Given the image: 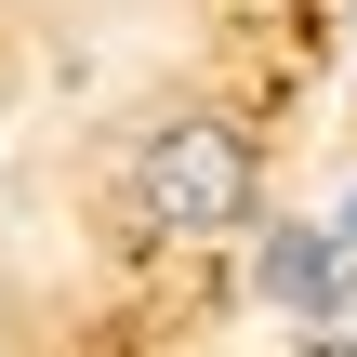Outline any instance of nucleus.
<instances>
[{"label":"nucleus","instance_id":"obj_1","mask_svg":"<svg viewBox=\"0 0 357 357\" xmlns=\"http://www.w3.org/2000/svg\"><path fill=\"white\" fill-rule=\"evenodd\" d=\"M132 212L159 238H238L252 225V146H238V119H159L132 146Z\"/></svg>","mask_w":357,"mask_h":357},{"label":"nucleus","instance_id":"obj_2","mask_svg":"<svg viewBox=\"0 0 357 357\" xmlns=\"http://www.w3.org/2000/svg\"><path fill=\"white\" fill-rule=\"evenodd\" d=\"M331 278H344L331 225H265V252H252V291H265V305H291V318H305V305H318Z\"/></svg>","mask_w":357,"mask_h":357},{"label":"nucleus","instance_id":"obj_3","mask_svg":"<svg viewBox=\"0 0 357 357\" xmlns=\"http://www.w3.org/2000/svg\"><path fill=\"white\" fill-rule=\"evenodd\" d=\"M305 318H318V331H305V357H357V278H331Z\"/></svg>","mask_w":357,"mask_h":357},{"label":"nucleus","instance_id":"obj_4","mask_svg":"<svg viewBox=\"0 0 357 357\" xmlns=\"http://www.w3.org/2000/svg\"><path fill=\"white\" fill-rule=\"evenodd\" d=\"M331 252H357V185H344V212H331Z\"/></svg>","mask_w":357,"mask_h":357}]
</instances>
